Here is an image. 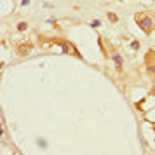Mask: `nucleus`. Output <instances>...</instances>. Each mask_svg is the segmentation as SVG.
I'll use <instances>...</instances> for the list:
<instances>
[{"mask_svg":"<svg viewBox=\"0 0 155 155\" xmlns=\"http://www.w3.org/2000/svg\"><path fill=\"white\" fill-rule=\"evenodd\" d=\"M16 51H18V54H19V56H26L30 51H31V44H21V45H18V47H16Z\"/></svg>","mask_w":155,"mask_h":155,"instance_id":"obj_2","label":"nucleus"},{"mask_svg":"<svg viewBox=\"0 0 155 155\" xmlns=\"http://www.w3.org/2000/svg\"><path fill=\"white\" fill-rule=\"evenodd\" d=\"M136 19H138V25H140V28L145 31V33H150L152 30H153V21L145 14H136Z\"/></svg>","mask_w":155,"mask_h":155,"instance_id":"obj_1","label":"nucleus"},{"mask_svg":"<svg viewBox=\"0 0 155 155\" xmlns=\"http://www.w3.org/2000/svg\"><path fill=\"white\" fill-rule=\"evenodd\" d=\"M152 94H153V96H155V87H153V89H152Z\"/></svg>","mask_w":155,"mask_h":155,"instance_id":"obj_8","label":"nucleus"},{"mask_svg":"<svg viewBox=\"0 0 155 155\" xmlns=\"http://www.w3.org/2000/svg\"><path fill=\"white\" fill-rule=\"evenodd\" d=\"M113 61H115V63L119 64V66L122 64V56H120L119 52H115V54H113Z\"/></svg>","mask_w":155,"mask_h":155,"instance_id":"obj_3","label":"nucleus"},{"mask_svg":"<svg viewBox=\"0 0 155 155\" xmlns=\"http://www.w3.org/2000/svg\"><path fill=\"white\" fill-rule=\"evenodd\" d=\"M26 28H28V25H26V23H19V26H18V30H19V31H25Z\"/></svg>","mask_w":155,"mask_h":155,"instance_id":"obj_4","label":"nucleus"},{"mask_svg":"<svg viewBox=\"0 0 155 155\" xmlns=\"http://www.w3.org/2000/svg\"><path fill=\"white\" fill-rule=\"evenodd\" d=\"M148 71H150V73H155V64H150V66H148Z\"/></svg>","mask_w":155,"mask_h":155,"instance_id":"obj_6","label":"nucleus"},{"mask_svg":"<svg viewBox=\"0 0 155 155\" xmlns=\"http://www.w3.org/2000/svg\"><path fill=\"white\" fill-rule=\"evenodd\" d=\"M131 47H133V49H138V47H140V44L136 42V40H134L133 44H131Z\"/></svg>","mask_w":155,"mask_h":155,"instance_id":"obj_7","label":"nucleus"},{"mask_svg":"<svg viewBox=\"0 0 155 155\" xmlns=\"http://www.w3.org/2000/svg\"><path fill=\"white\" fill-rule=\"evenodd\" d=\"M108 19H110L112 23H117V16L113 14V12H110V14H108Z\"/></svg>","mask_w":155,"mask_h":155,"instance_id":"obj_5","label":"nucleus"}]
</instances>
